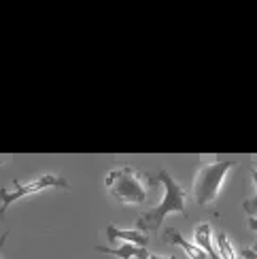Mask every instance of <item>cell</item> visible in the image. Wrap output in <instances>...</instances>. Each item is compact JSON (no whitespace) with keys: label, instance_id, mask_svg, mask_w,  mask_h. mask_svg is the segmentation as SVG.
I'll return each mask as SVG.
<instances>
[{"label":"cell","instance_id":"6da1fadb","mask_svg":"<svg viewBox=\"0 0 257 259\" xmlns=\"http://www.w3.org/2000/svg\"><path fill=\"white\" fill-rule=\"evenodd\" d=\"M157 181L164 185V200L157 204V206L149 208L145 214L138 217V230L143 234L149 232H157L162 228V223L166 219V214L170 212H181L183 217H187V210H185V198H187V191L179 185V183L170 177L168 170H159L157 172Z\"/></svg>","mask_w":257,"mask_h":259},{"label":"cell","instance_id":"7a4b0ae2","mask_svg":"<svg viewBox=\"0 0 257 259\" xmlns=\"http://www.w3.org/2000/svg\"><path fill=\"white\" fill-rule=\"evenodd\" d=\"M104 187L109 196L119 204H145L149 198L143 172L134 166L113 168L104 179Z\"/></svg>","mask_w":257,"mask_h":259},{"label":"cell","instance_id":"3957f363","mask_svg":"<svg viewBox=\"0 0 257 259\" xmlns=\"http://www.w3.org/2000/svg\"><path fill=\"white\" fill-rule=\"evenodd\" d=\"M236 166L234 159H223V161H206V164L198 166V175L194 179V200L200 206H206L217 200L219 191L223 187L230 168Z\"/></svg>","mask_w":257,"mask_h":259},{"label":"cell","instance_id":"277c9868","mask_svg":"<svg viewBox=\"0 0 257 259\" xmlns=\"http://www.w3.org/2000/svg\"><path fill=\"white\" fill-rule=\"evenodd\" d=\"M45 189H70V183L60 175H42V177L34 179L32 183L13 181L9 187L0 189V219L7 214V210L11 208L13 202L26 198V196H32V193L45 191Z\"/></svg>","mask_w":257,"mask_h":259},{"label":"cell","instance_id":"5b68a950","mask_svg":"<svg viewBox=\"0 0 257 259\" xmlns=\"http://www.w3.org/2000/svg\"><path fill=\"white\" fill-rule=\"evenodd\" d=\"M162 240L168 242V244H177V246H181V249H183L191 259H208L206 253L202 251L196 242L185 240V238H183V234H181L177 228H166V230L162 232Z\"/></svg>","mask_w":257,"mask_h":259},{"label":"cell","instance_id":"8992f818","mask_svg":"<svg viewBox=\"0 0 257 259\" xmlns=\"http://www.w3.org/2000/svg\"><path fill=\"white\" fill-rule=\"evenodd\" d=\"M94 251L98 253H104V255H117L121 259H149V253L147 249H143V246H136L132 242H125L121 246H117V249H109V246H94Z\"/></svg>","mask_w":257,"mask_h":259},{"label":"cell","instance_id":"52a82bcc","mask_svg":"<svg viewBox=\"0 0 257 259\" xmlns=\"http://www.w3.org/2000/svg\"><path fill=\"white\" fill-rule=\"evenodd\" d=\"M106 238H109L111 242L115 240H125V242H132L136 246H143L145 249V244H147V234L143 232H132V230H119V228H115V225H106Z\"/></svg>","mask_w":257,"mask_h":259},{"label":"cell","instance_id":"ba28073f","mask_svg":"<svg viewBox=\"0 0 257 259\" xmlns=\"http://www.w3.org/2000/svg\"><path fill=\"white\" fill-rule=\"evenodd\" d=\"M194 242H196V244H198L200 249L204 251L210 259H221L219 253L212 249V225H210V223H202V225H198L196 232H194Z\"/></svg>","mask_w":257,"mask_h":259},{"label":"cell","instance_id":"9c48e42d","mask_svg":"<svg viewBox=\"0 0 257 259\" xmlns=\"http://www.w3.org/2000/svg\"><path fill=\"white\" fill-rule=\"evenodd\" d=\"M217 244H219V257L221 259H236V251H234L232 242L228 240L226 232H219L217 234Z\"/></svg>","mask_w":257,"mask_h":259},{"label":"cell","instance_id":"30bf717a","mask_svg":"<svg viewBox=\"0 0 257 259\" xmlns=\"http://www.w3.org/2000/svg\"><path fill=\"white\" fill-rule=\"evenodd\" d=\"M251 179L255 183V196L251 200H244L242 202V208L249 212V217H257V168L251 170Z\"/></svg>","mask_w":257,"mask_h":259},{"label":"cell","instance_id":"8fae6325","mask_svg":"<svg viewBox=\"0 0 257 259\" xmlns=\"http://www.w3.org/2000/svg\"><path fill=\"white\" fill-rule=\"evenodd\" d=\"M240 255H242V259H257V251H253V249H242Z\"/></svg>","mask_w":257,"mask_h":259},{"label":"cell","instance_id":"7c38bea8","mask_svg":"<svg viewBox=\"0 0 257 259\" xmlns=\"http://www.w3.org/2000/svg\"><path fill=\"white\" fill-rule=\"evenodd\" d=\"M249 230L257 232V217H249Z\"/></svg>","mask_w":257,"mask_h":259},{"label":"cell","instance_id":"4fadbf2b","mask_svg":"<svg viewBox=\"0 0 257 259\" xmlns=\"http://www.w3.org/2000/svg\"><path fill=\"white\" fill-rule=\"evenodd\" d=\"M7 238H9V232H5L3 236H0V249H3V246H5V242H7Z\"/></svg>","mask_w":257,"mask_h":259},{"label":"cell","instance_id":"5bb4252c","mask_svg":"<svg viewBox=\"0 0 257 259\" xmlns=\"http://www.w3.org/2000/svg\"><path fill=\"white\" fill-rule=\"evenodd\" d=\"M149 259H177V257H175V255H173V257H162V255H155V253H153V255H149Z\"/></svg>","mask_w":257,"mask_h":259},{"label":"cell","instance_id":"9a60e30c","mask_svg":"<svg viewBox=\"0 0 257 259\" xmlns=\"http://www.w3.org/2000/svg\"><path fill=\"white\" fill-rule=\"evenodd\" d=\"M253 251H257V242H255V244H253Z\"/></svg>","mask_w":257,"mask_h":259},{"label":"cell","instance_id":"2e32d148","mask_svg":"<svg viewBox=\"0 0 257 259\" xmlns=\"http://www.w3.org/2000/svg\"><path fill=\"white\" fill-rule=\"evenodd\" d=\"M0 164H3V161H0Z\"/></svg>","mask_w":257,"mask_h":259}]
</instances>
